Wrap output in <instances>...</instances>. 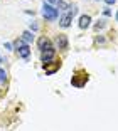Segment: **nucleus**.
Here are the masks:
<instances>
[{"label":"nucleus","mask_w":118,"mask_h":131,"mask_svg":"<svg viewBox=\"0 0 118 131\" xmlns=\"http://www.w3.org/2000/svg\"><path fill=\"white\" fill-rule=\"evenodd\" d=\"M42 15H44L46 20L54 22V20H57V17H59V10H57L56 7H52L51 4H46V2H44V5H42Z\"/></svg>","instance_id":"f257e3e1"},{"label":"nucleus","mask_w":118,"mask_h":131,"mask_svg":"<svg viewBox=\"0 0 118 131\" xmlns=\"http://www.w3.org/2000/svg\"><path fill=\"white\" fill-rule=\"evenodd\" d=\"M14 46H15V49H17V54H19V57L29 59V56H31V47H29V44L24 42L22 39H17L15 42H14Z\"/></svg>","instance_id":"f03ea898"},{"label":"nucleus","mask_w":118,"mask_h":131,"mask_svg":"<svg viewBox=\"0 0 118 131\" xmlns=\"http://www.w3.org/2000/svg\"><path fill=\"white\" fill-rule=\"evenodd\" d=\"M54 54H56V49H54V47H52V49H49V50H44L42 56H41L42 62H44V64H49V62L54 59Z\"/></svg>","instance_id":"7ed1b4c3"},{"label":"nucleus","mask_w":118,"mask_h":131,"mask_svg":"<svg viewBox=\"0 0 118 131\" xmlns=\"http://www.w3.org/2000/svg\"><path fill=\"white\" fill-rule=\"evenodd\" d=\"M39 49H41V52L52 49V46H51V40H49L47 37H41V39H39Z\"/></svg>","instance_id":"20e7f679"},{"label":"nucleus","mask_w":118,"mask_h":131,"mask_svg":"<svg viewBox=\"0 0 118 131\" xmlns=\"http://www.w3.org/2000/svg\"><path fill=\"white\" fill-rule=\"evenodd\" d=\"M71 20H72V17L69 15V14H62L61 19H59V25H61L62 29H66V27L71 25Z\"/></svg>","instance_id":"39448f33"},{"label":"nucleus","mask_w":118,"mask_h":131,"mask_svg":"<svg viewBox=\"0 0 118 131\" xmlns=\"http://www.w3.org/2000/svg\"><path fill=\"white\" fill-rule=\"evenodd\" d=\"M56 44H57L59 49H68V37L62 35V34H59V35H57V39H56Z\"/></svg>","instance_id":"423d86ee"},{"label":"nucleus","mask_w":118,"mask_h":131,"mask_svg":"<svg viewBox=\"0 0 118 131\" xmlns=\"http://www.w3.org/2000/svg\"><path fill=\"white\" fill-rule=\"evenodd\" d=\"M89 25H91V17L86 15V14H84V15H81L79 17V27L81 29H88Z\"/></svg>","instance_id":"0eeeda50"},{"label":"nucleus","mask_w":118,"mask_h":131,"mask_svg":"<svg viewBox=\"0 0 118 131\" xmlns=\"http://www.w3.org/2000/svg\"><path fill=\"white\" fill-rule=\"evenodd\" d=\"M22 40L24 42H32V40H34V34H32L31 30H25L22 34Z\"/></svg>","instance_id":"6e6552de"},{"label":"nucleus","mask_w":118,"mask_h":131,"mask_svg":"<svg viewBox=\"0 0 118 131\" xmlns=\"http://www.w3.org/2000/svg\"><path fill=\"white\" fill-rule=\"evenodd\" d=\"M57 8H59V10H68L69 5L66 4L64 0H57Z\"/></svg>","instance_id":"1a4fd4ad"},{"label":"nucleus","mask_w":118,"mask_h":131,"mask_svg":"<svg viewBox=\"0 0 118 131\" xmlns=\"http://www.w3.org/2000/svg\"><path fill=\"white\" fill-rule=\"evenodd\" d=\"M68 14H69L71 17H74V15L78 14V7H76V5H69V12H68Z\"/></svg>","instance_id":"9d476101"},{"label":"nucleus","mask_w":118,"mask_h":131,"mask_svg":"<svg viewBox=\"0 0 118 131\" xmlns=\"http://www.w3.org/2000/svg\"><path fill=\"white\" fill-rule=\"evenodd\" d=\"M5 79H7V72H5V71L0 67V84H4Z\"/></svg>","instance_id":"9b49d317"},{"label":"nucleus","mask_w":118,"mask_h":131,"mask_svg":"<svg viewBox=\"0 0 118 131\" xmlns=\"http://www.w3.org/2000/svg\"><path fill=\"white\" fill-rule=\"evenodd\" d=\"M103 27H105V20H98V24L95 25V29H96V30H99V29H103Z\"/></svg>","instance_id":"f8f14e48"},{"label":"nucleus","mask_w":118,"mask_h":131,"mask_svg":"<svg viewBox=\"0 0 118 131\" xmlns=\"http://www.w3.org/2000/svg\"><path fill=\"white\" fill-rule=\"evenodd\" d=\"M4 47H5L7 50H12V44H10V42H5V46H4Z\"/></svg>","instance_id":"ddd939ff"},{"label":"nucleus","mask_w":118,"mask_h":131,"mask_svg":"<svg viewBox=\"0 0 118 131\" xmlns=\"http://www.w3.org/2000/svg\"><path fill=\"white\" fill-rule=\"evenodd\" d=\"M103 14H105V15H106V17H108V15H111V12H110V8H108V7L105 8V10H103Z\"/></svg>","instance_id":"4468645a"},{"label":"nucleus","mask_w":118,"mask_h":131,"mask_svg":"<svg viewBox=\"0 0 118 131\" xmlns=\"http://www.w3.org/2000/svg\"><path fill=\"white\" fill-rule=\"evenodd\" d=\"M31 30H37V24H31Z\"/></svg>","instance_id":"2eb2a0df"},{"label":"nucleus","mask_w":118,"mask_h":131,"mask_svg":"<svg viewBox=\"0 0 118 131\" xmlns=\"http://www.w3.org/2000/svg\"><path fill=\"white\" fill-rule=\"evenodd\" d=\"M105 2H106V5H113L116 0H105Z\"/></svg>","instance_id":"dca6fc26"},{"label":"nucleus","mask_w":118,"mask_h":131,"mask_svg":"<svg viewBox=\"0 0 118 131\" xmlns=\"http://www.w3.org/2000/svg\"><path fill=\"white\" fill-rule=\"evenodd\" d=\"M54 2L57 4V0H47V4H54Z\"/></svg>","instance_id":"f3484780"},{"label":"nucleus","mask_w":118,"mask_h":131,"mask_svg":"<svg viewBox=\"0 0 118 131\" xmlns=\"http://www.w3.org/2000/svg\"><path fill=\"white\" fill-rule=\"evenodd\" d=\"M2 62H4V57H2V56H0V64H2Z\"/></svg>","instance_id":"a211bd4d"},{"label":"nucleus","mask_w":118,"mask_h":131,"mask_svg":"<svg viewBox=\"0 0 118 131\" xmlns=\"http://www.w3.org/2000/svg\"><path fill=\"white\" fill-rule=\"evenodd\" d=\"M115 19H116V20H118V12H116V15H115Z\"/></svg>","instance_id":"6ab92c4d"}]
</instances>
